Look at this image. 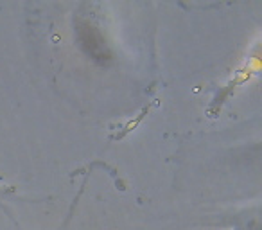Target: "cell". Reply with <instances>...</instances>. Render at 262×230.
<instances>
[{
  "mask_svg": "<svg viewBox=\"0 0 262 230\" xmlns=\"http://www.w3.org/2000/svg\"><path fill=\"white\" fill-rule=\"evenodd\" d=\"M81 40H83V45L86 47V51L90 52L95 59L110 58L108 49H106L101 34H99L92 26H84L83 29H81Z\"/></svg>",
  "mask_w": 262,
  "mask_h": 230,
  "instance_id": "cell-1",
  "label": "cell"
}]
</instances>
